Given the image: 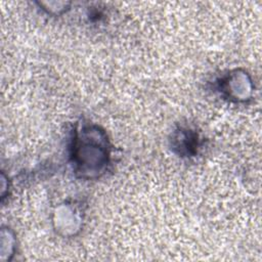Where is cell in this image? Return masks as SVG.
<instances>
[{
  "label": "cell",
  "instance_id": "4",
  "mask_svg": "<svg viewBox=\"0 0 262 262\" xmlns=\"http://www.w3.org/2000/svg\"><path fill=\"white\" fill-rule=\"evenodd\" d=\"M1 247H0V261H10L15 255L16 251V238L11 228L8 226H2L1 228Z\"/></svg>",
  "mask_w": 262,
  "mask_h": 262
},
{
  "label": "cell",
  "instance_id": "1",
  "mask_svg": "<svg viewBox=\"0 0 262 262\" xmlns=\"http://www.w3.org/2000/svg\"><path fill=\"white\" fill-rule=\"evenodd\" d=\"M111 145L104 130L91 123L79 124L74 132L71 158L74 171L82 179H96L107 169Z\"/></svg>",
  "mask_w": 262,
  "mask_h": 262
},
{
  "label": "cell",
  "instance_id": "2",
  "mask_svg": "<svg viewBox=\"0 0 262 262\" xmlns=\"http://www.w3.org/2000/svg\"><path fill=\"white\" fill-rule=\"evenodd\" d=\"M218 87L226 98L236 102L248 100L253 91L250 76L247 72L241 70L229 72L220 80Z\"/></svg>",
  "mask_w": 262,
  "mask_h": 262
},
{
  "label": "cell",
  "instance_id": "5",
  "mask_svg": "<svg viewBox=\"0 0 262 262\" xmlns=\"http://www.w3.org/2000/svg\"><path fill=\"white\" fill-rule=\"evenodd\" d=\"M175 147L180 149L181 154H191L196 145V136L192 132H187V130L180 131L179 135L174 139Z\"/></svg>",
  "mask_w": 262,
  "mask_h": 262
},
{
  "label": "cell",
  "instance_id": "3",
  "mask_svg": "<svg viewBox=\"0 0 262 262\" xmlns=\"http://www.w3.org/2000/svg\"><path fill=\"white\" fill-rule=\"evenodd\" d=\"M81 217L78 210L71 205H61L54 212L55 231L66 237L75 235L81 228Z\"/></svg>",
  "mask_w": 262,
  "mask_h": 262
}]
</instances>
